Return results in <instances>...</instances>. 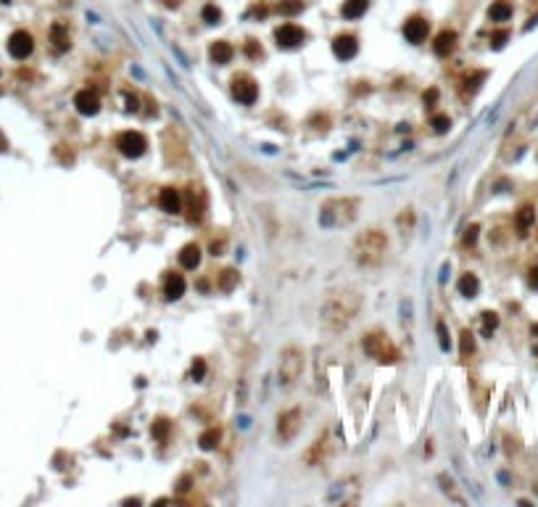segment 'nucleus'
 <instances>
[{"label":"nucleus","instance_id":"f257e3e1","mask_svg":"<svg viewBox=\"0 0 538 507\" xmlns=\"http://www.w3.org/2000/svg\"><path fill=\"white\" fill-rule=\"evenodd\" d=\"M361 298L354 291H343V293H333L322 307V325L327 330H343L354 315L359 312Z\"/></svg>","mask_w":538,"mask_h":507},{"label":"nucleus","instance_id":"f03ea898","mask_svg":"<svg viewBox=\"0 0 538 507\" xmlns=\"http://www.w3.org/2000/svg\"><path fill=\"white\" fill-rule=\"evenodd\" d=\"M388 254V238L383 230H364L354 240V259L359 267H380Z\"/></svg>","mask_w":538,"mask_h":507},{"label":"nucleus","instance_id":"7ed1b4c3","mask_svg":"<svg viewBox=\"0 0 538 507\" xmlns=\"http://www.w3.org/2000/svg\"><path fill=\"white\" fill-rule=\"evenodd\" d=\"M364 351L369 357H375V360L391 365L399 360V351H396V346L391 343V338L385 336V333H369V336L364 338Z\"/></svg>","mask_w":538,"mask_h":507},{"label":"nucleus","instance_id":"20e7f679","mask_svg":"<svg viewBox=\"0 0 538 507\" xmlns=\"http://www.w3.org/2000/svg\"><path fill=\"white\" fill-rule=\"evenodd\" d=\"M301 370H303V351L298 346H285L283 357H280V380L285 386L296 383Z\"/></svg>","mask_w":538,"mask_h":507},{"label":"nucleus","instance_id":"39448f33","mask_svg":"<svg viewBox=\"0 0 538 507\" xmlns=\"http://www.w3.org/2000/svg\"><path fill=\"white\" fill-rule=\"evenodd\" d=\"M230 93H232V98H235L238 103H243V106H251V103L259 98V87H256V82H253L251 77L240 74V77L232 79Z\"/></svg>","mask_w":538,"mask_h":507},{"label":"nucleus","instance_id":"423d86ee","mask_svg":"<svg viewBox=\"0 0 538 507\" xmlns=\"http://www.w3.org/2000/svg\"><path fill=\"white\" fill-rule=\"evenodd\" d=\"M145 148H148V140H145L143 132L130 130V132L119 135V151H122L127 159H140V156L145 154Z\"/></svg>","mask_w":538,"mask_h":507},{"label":"nucleus","instance_id":"0eeeda50","mask_svg":"<svg viewBox=\"0 0 538 507\" xmlns=\"http://www.w3.org/2000/svg\"><path fill=\"white\" fill-rule=\"evenodd\" d=\"M298 428H301V410H288V412H283L277 418V433H280L283 441L293 439V436L298 433Z\"/></svg>","mask_w":538,"mask_h":507},{"label":"nucleus","instance_id":"6e6552de","mask_svg":"<svg viewBox=\"0 0 538 507\" xmlns=\"http://www.w3.org/2000/svg\"><path fill=\"white\" fill-rule=\"evenodd\" d=\"M275 40H277L280 48H298V45L303 42V29L298 24H290L288 21V24L275 29Z\"/></svg>","mask_w":538,"mask_h":507},{"label":"nucleus","instance_id":"1a4fd4ad","mask_svg":"<svg viewBox=\"0 0 538 507\" xmlns=\"http://www.w3.org/2000/svg\"><path fill=\"white\" fill-rule=\"evenodd\" d=\"M74 106L79 114H85V117H95L100 111V98H98L95 90H79L74 95Z\"/></svg>","mask_w":538,"mask_h":507},{"label":"nucleus","instance_id":"9d476101","mask_svg":"<svg viewBox=\"0 0 538 507\" xmlns=\"http://www.w3.org/2000/svg\"><path fill=\"white\" fill-rule=\"evenodd\" d=\"M32 34L29 32H14L8 40V53L14 56V59H27V56L32 53Z\"/></svg>","mask_w":538,"mask_h":507},{"label":"nucleus","instance_id":"9b49d317","mask_svg":"<svg viewBox=\"0 0 538 507\" xmlns=\"http://www.w3.org/2000/svg\"><path fill=\"white\" fill-rule=\"evenodd\" d=\"M427 32H430V27H427V21L422 19V16H412L404 24V37H406V42H422L425 37H427Z\"/></svg>","mask_w":538,"mask_h":507},{"label":"nucleus","instance_id":"f8f14e48","mask_svg":"<svg viewBox=\"0 0 538 507\" xmlns=\"http://www.w3.org/2000/svg\"><path fill=\"white\" fill-rule=\"evenodd\" d=\"M356 50H359V45H356V37H354V34H341V37L333 40V53H335L341 61L354 59Z\"/></svg>","mask_w":538,"mask_h":507},{"label":"nucleus","instance_id":"ddd939ff","mask_svg":"<svg viewBox=\"0 0 538 507\" xmlns=\"http://www.w3.org/2000/svg\"><path fill=\"white\" fill-rule=\"evenodd\" d=\"M185 278L177 272H167V278H164V296L169 298V301H177L180 296H185Z\"/></svg>","mask_w":538,"mask_h":507},{"label":"nucleus","instance_id":"4468645a","mask_svg":"<svg viewBox=\"0 0 538 507\" xmlns=\"http://www.w3.org/2000/svg\"><path fill=\"white\" fill-rule=\"evenodd\" d=\"M158 206H161L164 212H169V214H177L182 209V195L174 190V188H164L158 193Z\"/></svg>","mask_w":538,"mask_h":507},{"label":"nucleus","instance_id":"2eb2a0df","mask_svg":"<svg viewBox=\"0 0 538 507\" xmlns=\"http://www.w3.org/2000/svg\"><path fill=\"white\" fill-rule=\"evenodd\" d=\"M457 42H459V34L446 29V32H441L438 37H436V45H433V48H436L438 56H449L454 48H457Z\"/></svg>","mask_w":538,"mask_h":507},{"label":"nucleus","instance_id":"dca6fc26","mask_svg":"<svg viewBox=\"0 0 538 507\" xmlns=\"http://www.w3.org/2000/svg\"><path fill=\"white\" fill-rule=\"evenodd\" d=\"M208 56H211L214 64H227L232 59V45L227 40H217L211 48H208Z\"/></svg>","mask_w":538,"mask_h":507},{"label":"nucleus","instance_id":"f3484780","mask_svg":"<svg viewBox=\"0 0 538 507\" xmlns=\"http://www.w3.org/2000/svg\"><path fill=\"white\" fill-rule=\"evenodd\" d=\"M180 264H182L185 270H195L198 264H201V248L193 246V243L185 246V248L180 251Z\"/></svg>","mask_w":538,"mask_h":507},{"label":"nucleus","instance_id":"a211bd4d","mask_svg":"<svg viewBox=\"0 0 538 507\" xmlns=\"http://www.w3.org/2000/svg\"><path fill=\"white\" fill-rule=\"evenodd\" d=\"M533 220H535V212H533V206H522V209L517 212V217H514V225H517V233H520V235H528V230H530Z\"/></svg>","mask_w":538,"mask_h":507},{"label":"nucleus","instance_id":"6ab92c4d","mask_svg":"<svg viewBox=\"0 0 538 507\" xmlns=\"http://www.w3.org/2000/svg\"><path fill=\"white\" fill-rule=\"evenodd\" d=\"M367 8H369V0H346L343 8H341V14L346 19H359V16H364Z\"/></svg>","mask_w":538,"mask_h":507},{"label":"nucleus","instance_id":"aec40b11","mask_svg":"<svg viewBox=\"0 0 538 507\" xmlns=\"http://www.w3.org/2000/svg\"><path fill=\"white\" fill-rule=\"evenodd\" d=\"M509 16H512V6L507 3V0H496V3L488 8V19L491 21H499L501 24V21H509Z\"/></svg>","mask_w":538,"mask_h":507},{"label":"nucleus","instance_id":"412c9836","mask_svg":"<svg viewBox=\"0 0 538 507\" xmlns=\"http://www.w3.org/2000/svg\"><path fill=\"white\" fill-rule=\"evenodd\" d=\"M457 288H459V293L462 296H467V298H472V296H477V291H480V283H477V278L475 275H462L459 278V283H457Z\"/></svg>","mask_w":538,"mask_h":507},{"label":"nucleus","instance_id":"4be33fe9","mask_svg":"<svg viewBox=\"0 0 538 507\" xmlns=\"http://www.w3.org/2000/svg\"><path fill=\"white\" fill-rule=\"evenodd\" d=\"M219 439H222V428H208V431L201 433L198 446H201V449H214V446L219 444Z\"/></svg>","mask_w":538,"mask_h":507},{"label":"nucleus","instance_id":"5701e85b","mask_svg":"<svg viewBox=\"0 0 538 507\" xmlns=\"http://www.w3.org/2000/svg\"><path fill=\"white\" fill-rule=\"evenodd\" d=\"M50 40H53V45L58 50H66L69 48V37H66V27L64 24H56L53 29H50Z\"/></svg>","mask_w":538,"mask_h":507},{"label":"nucleus","instance_id":"b1692460","mask_svg":"<svg viewBox=\"0 0 538 507\" xmlns=\"http://www.w3.org/2000/svg\"><path fill=\"white\" fill-rule=\"evenodd\" d=\"M235 285H238V272L235 270H222V275H219V288L222 291H232Z\"/></svg>","mask_w":538,"mask_h":507},{"label":"nucleus","instance_id":"393cba45","mask_svg":"<svg viewBox=\"0 0 538 507\" xmlns=\"http://www.w3.org/2000/svg\"><path fill=\"white\" fill-rule=\"evenodd\" d=\"M201 16H203V21H206V24H219V19H222V11H219L217 6H203Z\"/></svg>","mask_w":538,"mask_h":507},{"label":"nucleus","instance_id":"a878e982","mask_svg":"<svg viewBox=\"0 0 538 507\" xmlns=\"http://www.w3.org/2000/svg\"><path fill=\"white\" fill-rule=\"evenodd\" d=\"M188 209H190V220H193V222H198V220H201V212H203V198H201V195L190 201V206H188Z\"/></svg>","mask_w":538,"mask_h":507},{"label":"nucleus","instance_id":"bb28decb","mask_svg":"<svg viewBox=\"0 0 538 507\" xmlns=\"http://www.w3.org/2000/svg\"><path fill=\"white\" fill-rule=\"evenodd\" d=\"M438 338H441V349L449 351L451 349V341H449V333H446V322L438 320Z\"/></svg>","mask_w":538,"mask_h":507},{"label":"nucleus","instance_id":"cd10ccee","mask_svg":"<svg viewBox=\"0 0 538 507\" xmlns=\"http://www.w3.org/2000/svg\"><path fill=\"white\" fill-rule=\"evenodd\" d=\"M449 124H451V122H449V117H443V114H441V117H433V130L441 132V135H443V132H449Z\"/></svg>","mask_w":538,"mask_h":507},{"label":"nucleus","instance_id":"c85d7f7f","mask_svg":"<svg viewBox=\"0 0 538 507\" xmlns=\"http://www.w3.org/2000/svg\"><path fill=\"white\" fill-rule=\"evenodd\" d=\"M483 77H486L483 72H472L470 77H467V79H464V90H475L477 85H480V82H483Z\"/></svg>","mask_w":538,"mask_h":507},{"label":"nucleus","instance_id":"c756f323","mask_svg":"<svg viewBox=\"0 0 538 507\" xmlns=\"http://www.w3.org/2000/svg\"><path fill=\"white\" fill-rule=\"evenodd\" d=\"M303 6L298 3V0H283V3H280V11H283V14H298Z\"/></svg>","mask_w":538,"mask_h":507},{"label":"nucleus","instance_id":"7c9ffc66","mask_svg":"<svg viewBox=\"0 0 538 507\" xmlns=\"http://www.w3.org/2000/svg\"><path fill=\"white\" fill-rule=\"evenodd\" d=\"M483 325H486V330H483V333H486V336H491V330H494V328L499 325V317H496L494 312H486V315H483Z\"/></svg>","mask_w":538,"mask_h":507},{"label":"nucleus","instance_id":"2f4dec72","mask_svg":"<svg viewBox=\"0 0 538 507\" xmlns=\"http://www.w3.org/2000/svg\"><path fill=\"white\" fill-rule=\"evenodd\" d=\"M167 433H169V420H161V418H158V420L153 423V436H156V439H164Z\"/></svg>","mask_w":538,"mask_h":507},{"label":"nucleus","instance_id":"473e14b6","mask_svg":"<svg viewBox=\"0 0 538 507\" xmlns=\"http://www.w3.org/2000/svg\"><path fill=\"white\" fill-rule=\"evenodd\" d=\"M462 349H464L467 354H470V351L475 349V341H472V333H470V330H464V333H462Z\"/></svg>","mask_w":538,"mask_h":507},{"label":"nucleus","instance_id":"72a5a7b5","mask_svg":"<svg viewBox=\"0 0 538 507\" xmlns=\"http://www.w3.org/2000/svg\"><path fill=\"white\" fill-rule=\"evenodd\" d=\"M203 373H206V362L203 360H195L193 362V380H201Z\"/></svg>","mask_w":538,"mask_h":507},{"label":"nucleus","instance_id":"f704fd0d","mask_svg":"<svg viewBox=\"0 0 538 507\" xmlns=\"http://www.w3.org/2000/svg\"><path fill=\"white\" fill-rule=\"evenodd\" d=\"M477 233H480V227H477V225H472L470 230H467V235H464V246H472V243H475V238H477Z\"/></svg>","mask_w":538,"mask_h":507},{"label":"nucleus","instance_id":"c9c22d12","mask_svg":"<svg viewBox=\"0 0 538 507\" xmlns=\"http://www.w3.org/2000/svg\"><path fill=\"white\" fill-rule=\"evenodd\" d=\"M245 56H261L259 42H256V40H248V42H245Z\"/></svg>","mask_w":538,"mask_h":507},{"label":"nucleus","instance_id":"e433bc0d","mask_svg":"<svg viewBox=\"0 0 538 507\" xmlns=\"http://www.w3.org/2000/svg\"><path fill=\"white\" fill-rule=\"evenodd\" d=\"M491 40H494V48H501V45H504V42L509 40V32H496Z\"/></svg>","mask_w":538,"mask_h":507},{"label":"nucleus","instance_id":"4c0bfd02","mask_svg":"<svg viewBox=\"0 0 538 507\" xmlns=\"http://www.w3.org/2000/svg\"><path fill=\"white\" fill-rule=\"evenodd\" d=\"M436 98H438V90H427V93H425V103H427V106H430V103L436 100Z\"/></svg>","mask_w":538,"mask_h":507},{"label":"nucleus","instance_id":"58836bf2","mask_svg":"<svg viewBox=\"0 0 538 507\" xmlns=\"http://www.w3.org/2000/svg\"><path fill=\"white\" fill-rule=\"evenodd\" d=\"M530 285H533V288H538V267H535V270H530Z\"/></svg>","mask_w":538,"mask_h":507}]
</instances>
